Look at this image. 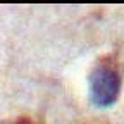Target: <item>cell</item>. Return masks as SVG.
Wrapping results in <instances>:
<instances>
[{"label": "cell", "instance_id": "6da1fadb", "mask_svg": "<svg viewBox=\"0 0 124 124\" xmlns=\"http://www.w3.org/2000/svg\"><path fill=\"white\" fill-rule=\"evenodd\" d=\"M122 85V74L116 55L100 57L90 72V95L95 105L108 107L117 102Z\"/></svg>", "mask_w": 124, "mask_h": 124}, {"label": "cell", "instance_id": "7a4b0ae2", "mask_svg": "<svg viewBox=\"0 0 124 124\" xmlns=\"http://www.w3.org/2000/svg\"><path fill=\"white\" fill-rule=\"evenodd\" d=\"M7 124H40V122L29 119V117H19V119H14V121L7 122Z\"/></svg>", "mask_w": 124, "mask_h": 124}]
</instances>
